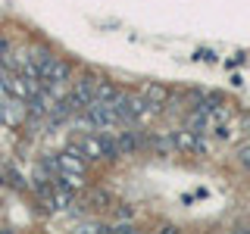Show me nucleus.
I'll use <instances>...</instances> for the list:
<instances>
[{
  "instance_id": "obj_1",
  "label": "nucleus",
  "mask_w": 250,
  "mask_h": 234,
  "mask_svg": "<svg viewBox=\"0 0 250 234\" xmlns=\"http://www.w3.org/2000/svg\"><path fill=\"white\" fill-rule=\"evenodd\" d=\"M35 69H38V78H41L44 84H69L72 81V66L69 62H62L60 57H53V53L47 50H35Z\"/></svg>"
},
{
  "instance_id": "obj_2",
  "label": "nucleus",
  "mask_w": 250,
  "mask_h": 234,
  "mask_svg": "<svg viewBox=\"0 0 250 234\" xmlns=\"http://www.w3.org/2000/svg\"><path fill=\"white\" fill-rule=\"evenodd\" d=\"M88 156L82 153V147H69V150H62V153H57L53 159H47L44 162V169H50L53 172V178L57 175H66V172H72V175H84L88 172Z\"/></svg>"
},
{
  "instance_id": "obj_3",
  "label": "nucleus",
  "mask_w": 250,
  "mask_h": 234,
  "mask_svg": "<svg viewBox=\"0 0 250 234\" xmlns=\"http://www.w3.org/2000/svg\"><path fill=\"white\" fill-rule=\"evenodd\" d=\"M78 147H82V153L88 156L91 162H100V159H119V156H122L119 144H116V137H109V135H88V137L78 140Z\"/></svg>"
},
{
  "instance_id": "obj_4",
  "label": "nucleus",
  "mask_w": 250,
  "mask_h": 234,
  "mask_svg": "<svg viewBox=\"0 0 250 234\" xmlns=\"http://www.w3.org/2000/svg\"><path fill=\"white\" fill-rule=\"evenodd\" d=\"M163 113V103L153 97H147L144 91L131 94V103H128V125H150L156 116Z\"/></svg>"
},
{
  "instance_id": "obj_5",
  "label": "nucleus",
  "mask_w": 250,
  "mask_h": 234,
  "mask_svg": "<svg viewBox=\"0 0 250 234\" xmlns=\"http://www.w3.org/2000/svg\"><path fill=\"white\" fill-rule=\"evenodd\" d=\"M172 137H175V147L182 153H209V140L207 135H200V131L194 128H172Z\"/></svg>"
},
{
  "instance_id": "obj_6",
  "label": "nucleus",
  "mask_w": 250,
  "mask_h": 234,
  "mask_svg": "<svg viewBox=\"0 0 250 234\" xmlns=\"http://www.w3.org/2000/svg\"><path fill=\"white\" fill-rule=\"evenodd\" d=\"M194 59H197V62H207V66H216V62H219V53L209 50V47H197V50H194Z\"/></svg>"
},
{
  "instance_id": "obj_7",
  "label": "nucleus",
  "mask_w": 250,
  "mask_h": 234,
  "mask_svg": "<svg viewBox=\"0 0 250 234\" xmlns=\"http://www.w3.org/2000/svg\"><path fill=\"white\" fill-rule=\"evenodd\" d=\"M141 91H144L147 97L160 100V103H166V100H169V91H166V88H160V84H147V88H141Z\"/></svg>"
},
{
  "instance_id": "obj_8",
  "label": "nucleus",
  "mask_w": 250,
  "mask_h": 234,
  "mask_svg": "<svg viewBox=\"0 0 250 234\" xmlns=\"http://www.w3.org/2000/svg\"><path fill=\"white\" fill-rule=\"evenodd\" d=\"M238 162H241L244 169H250V140H247V144H241V147H238Z\"/></svg>"
},
{
  "instance_id": "obj_9",
  "label": "nucleus",
  "mask_w": 250,
  "mask_h": 234,
  "mask_svg": "<svg viewBox=\"0 0 250 234\" xmlns=\"http://www.w3.org/2000/svg\"><path fill=\"white\" fill-rule=\"evenodd\" d=\"M6 106H10V97H0V125H6Z\"/></svg>"
},
{
  "instance_id": "obj_10",
  "label": "nucleus",
  "mask_w": 250,
  "mask_h": 234,
  "mask_svg": "<svg viewBox=\"0 0 250 234\" xmlns=\"http://www.w3.org/2000/svg\"><path fill=\"white\" fill-rule=\"evenodd\" d=\"M0 47H3V41H0Z\"/></svg>"
}]
</instances>
